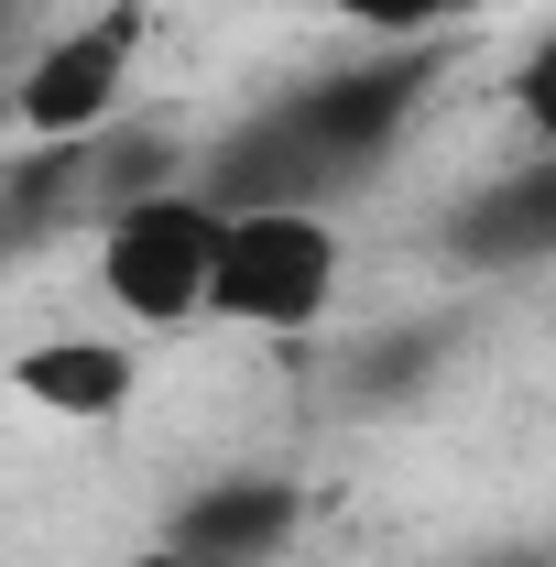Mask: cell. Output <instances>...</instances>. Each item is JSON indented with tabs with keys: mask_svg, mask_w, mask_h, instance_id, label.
<instances>
[{
	"mask_svg": "<svg viewBox=\"0 0 556 567\" xmlns=\"http://www.w3.org/2000/svg\"><path fill=\"white\" fill-rule=\"evenodd\" d=\"M513 110H524V132H535V142H556V33L513 66Z\"/></svg>",
	"mask_w": 556,
	"mask_h": 567,
	"instance_id": "9",
	"label": "cell"
},
{
	"mask_svg": "<svg viewBox=\"0 0 556 567\" xmlns=\"http://www.w3.org/2000/svg\"><path fill=\"white\" fill-rule=\"evenodd\" d=\"M295 524H306V492H295V481L229 470V481H208V492L186 502L164 535H175V546H197V557H218V567H262V557L295 546Z\"/></svg>",
	"mask_w": 556,
	"mask_h": 567,
	"instance_id": "6",
	"label": "cell"
},
{
	"mask_svg": "<svg viewBox=\"0 0 556 567\" xmlns=\"http://www.w3.org/2000/svg\"><path fill=\"white\" fill-rule=\"evenodd\" d=\"M339 306V218L328 208H229L218 218V274L208 317L251 339H295Z\"/></svg>",
	"mask_w": 556,
	"mask_h": 567,
	"instance_id": "1",
	"label": "cell"
},
{
	"mask_svg": "<svg viewBox=\"0 0 556 567\" xmlns=\"http://www.w3.org/2000/svg\"><path fill=\"white\" fill-rule=\"evenodd\" d=\"M11 393L44 404V415H66V425H110V415H132L142 360L121 339H33L11 360Z\"/></svg>",
	"mask_w": 556,
	"mask_h": 567,
	"instance_id": "7",
	"label": "cell"
},
{
	"mask_svg": "<svg viewBox=\"0 0 556 567\" xmlns=\"http://www.w3.org/2000/svg\"><path fill=\"white\" fill-rule=\"evenodd\" d=\"M132 55H142V11H132V0H110V11L66 22V33L22 66V87H11L22 132H33V142H99V132H121Z\"/></svg>",
	"mask_w": 556,
	"mask_h": 567,
	"instance_id": "4",
	"label": "cell"
},
{
	"mask_svg": "<svg viewBox=\"0 0 556 567\" xmlns=\"http://www.w3.org/2000/svg\"><path fill=\"white\" fill-rule=\"evenodd\" d=\"M447 251H459V262H481V274L556 262V142H535V164L491 175L481 197H459V218H447Z\"/></svg>",
	"mask_w": 556,
	"mask_h": 567,
	"instance_id": "5",
	"label": "cell"
},
{
	"mask_svg": "<svg viewBox=\"0 0 556 567\" xmlns=\"http://www.w3.org/2000/svg\"><path fill=\"white\" fill-rule=\"evenodd\" d=\"M425 87H436V66H425L415 44H382V55L328 66V76H306L295 99H274V132L295 142L306 186H317V197H339L349 175H371V164L404 142V121L425 110Z\"/></svg>",
	"mask_w": 556,
	"mask_h": 567,
	"instance_id": "2",
	"label": "cell"
},
{
	"mask_svg": "<svg viewBox=\"0 0 556 567\" xmlns=\"http://www.w3.org/2000/svg\"><path fill=\"white\" fill-rule=\"evenodd\" d=\"M317 11H339V22H360V33L404 44V33H425V22H447L459 0H317Z\"/></svg>",
	"mask_w": 556,
	"mask_h": 567,
	"instance_id": "8",
	"label": "cell"
},
{
	"mask_svg": "<svg viewBox=\"0 0 556 567\" xmlns=\"http://www.w3.org/2000/svg\"><path fill=\"white\" fill-rule=\"evenodd\" d=\"M208 274H218V208L197 186H164V197H132L99 229V295L142 317V328H186L208 317Z\"/></svg>",
	"mask_w": 556,
	"mask_h": 567,
	"instance_id": "3",
	"label": "cell"
},
{
	"mask_svg": "<svg viewBox=\"0 0 556 567\" xmlns=\"http://www.w3.org/2000/svg\"><path fill=\"white\" fill-rule=\"evenodd\" d=\"M110 567H218V557H197V546L164 535V546H132V557H110Z\"/></svg>",
	"mask_w": 556,
	"mask_h": 567,
	"instance_id": "10",
	"label": "cell"
}]
</instances>
